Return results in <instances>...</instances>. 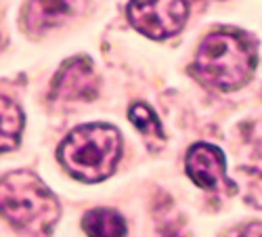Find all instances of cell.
Segmentation results:
<instances>
[{"label": "cell", "instance_id": "cell-11", "mask_svg": "<svg viewBox=\"0 0 262 237\" xmlns=\"http://www.w3.org/2000/svg\"><path fill=\"white\" fill-rule=\"evenodd\" d=\"M70 11L68 3H30V19L42 21V26H53L55 21Z\"/></svg>", "mask_w": 262, "mask_h": 237}, {"label": "cell", "instance_id": "cell-4", "mask_svg": "<svg viewBox=\"0 0 262 237\" xmlns=\"http://www.w3.org/2000/svg\"><path fill=\"white\" fill-rule=\"evenodd\" d=\"M126 15L143 36L166 40L177 36L189 15V3L166 0V3H130Z\"/></svg>", "mask_w": 262, "mask_h": 237}, {"label": "cell", "instance_id": "cell-2", "mask_svg": "<svg viewBox=\"0 0 262 237\" xmlns=\"http://www.w3.org/2000/svg\"><path fill=\"white\" fill-rule=\"evenodd\" d=\"M122 156V137L109 124H84L72 131L59 147V160L84 183H99L116 170Z\"/></svg>", "mask_w": 262, "mask_h": 237}, {"label": "cell", "instance_id": "cell-9", "mask_svg": "<svg viewBox=\"0 0 262 237\" xmlns=\"http://www.w3.org/2000/svg\"><path fill=\"white\" fill-rule=\"evenodd\" d=\"M130 122L135 124V128L143 135V139L147 141L151 152H158V149L166 143L164 131H162V124L156 116V112L151 110L147 103H135L128 112Z\"/></svg>", "mask_w": 262, "mask_h": 237}, {"label": "cell", "instance_id": "cell-5", "mask_svg": "<svg viewBox=\"0 0 262 237\" xmlns=\"http://www.w3.org/2000/svg\"><path fill=\"white\" fill-rule=\"evenodd\" d=\"M187 175L191 181L206 191H229L233 193L237 187L227 179L225 156L218 147L198 143L187 154Z\"/></svg>", "mask_w": 262, "mask_h": 237}, {"label": "cell", "instance_id": "cell-6", "mask_svg": "<svg viewBox=\"0 0 262 237\" xmlns=\"http://www.w3.org/2000/svg\"><path fill=\"white\" fill-rule=\"evenodd\" d=\"M97 95V74L84 57L65 61L53 80L51 97L59 101H89Z\"/></svg>", "mask_w": 262, "mask_h": 237}, {"label": "cell", "instance_id": "cell-10", "mask_svg": "<svg viewBox=\"0 0 262 237\" xmlns=\"http://www.w3.org/2000/svg\"><path fill=\"white\" fill-rule=\"evenodd\" d=\"M239 191L246 204L262 210V170L242 168L239 170Z\"/></svg>", "mask_w": 262, "mask_h": 237}, {"label": "cell", "instance_id": "cell-1", "mask_svg": "<svg viewBox=\"0 0 262 237\" xmlns=\"http://www.w3.org/2000/svg\"><path fill=\"white\" fill-rule=\"evenodd\" d=\"M0 217L15 229L47 235L59 221L61 208L51 189L30 170H15L0 179Z\"/></svg>", "mask_w": 262, "mask_h": 237}, {"label": "cell", "instance_id": "cell-8", "mask_svg": "<svg viewBox=\"0 0 262 237\" xmlns=\"http://www.w3.org/2000/svg\"><path fill=\"white\" fill-rule=\"evenodd\" d=\"M24 133V112L7 97H0V154L11 152L21 141Z\"/></svg>", "mask_w": 262, "mask_h": 237}, {"label": "cell", "instance_id": "cell-7", "mask_svg": "<svg viewBox=\"0 0 262 237\" xmlns=\"http://www.w3.org/2000/svg\"><path fill=\"white\" fill-rule=\"evenodd\" d=\"M82 229L89 237H126L122 214L112 208H95L84 214Z\"/></svg>", "mask_w": 262, "mask_h": 237}, {"label": "cell", "instance_id": "cell-12", "mask_svg": "<svg viewBox=\"0 0 262 237\" xmlns=\"http://www.w3.org/2000/svg\"><path fill=\"white\" fill-rule=\"evenodd\" d=\"M227 237H262V223H248L239 229H233Z\"/></svg>", "mask_w": 262, "mask_h": 237}, {"label": "cell", "instance_id": "cell-3", "mask_svg": "<svg viewBox=\"0 0 262 237\" xmlns=\"http://www.w3.org/2000/svg\"><path fill=\"white\" fill-rule=\"evenodd\" d=\"M254 66L256 55L242 36L216 32L202 40L195 53L193 74L214 89L235 91L250 80Z\"/></svg>", "mask_w": 262, "mask_h": 237}]
</instances>
